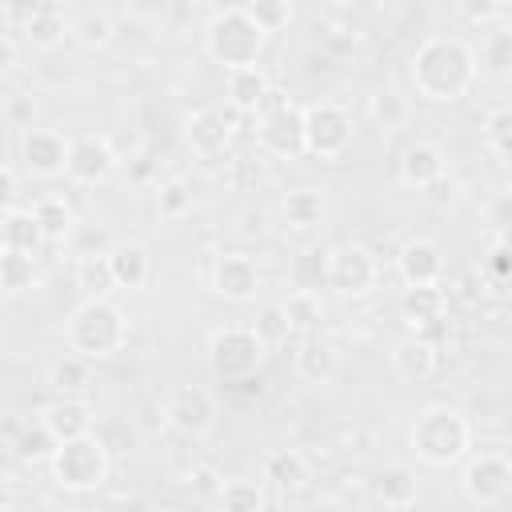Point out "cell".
<instances>
[{
    "label": "cell",
    "instance_id": "cell-42",
    "mask_svg": "<svg viewBox=\"0 0 512 512\" xmlns=\"http://www.w3.org/2000/svg\"><path fill=\"white\" fill-rule=\"evenodd\" d=\"M488 276L496 280V284H504L508 280V268H512V256H508V240L504 236H496V244H492V252H488Z\"/></svg>",
    "mask_w": 512,
    "mask_h": 512
},
{
    "label": "cell",
    "instance_id": "cell-25",
    "mask_svg": "<svg viewBox=\"0 0 512 512\" xmlns=\"http://www.w3.org/2000/svg\"><path fill=\"white\" fill-rule=\"evenodd\" d=\"M280 216H284L288 228H300V232L320 228V224L328 220V196H324V188H312V184L292 188V192L280 200Z\"/></svg>",
    "mask_w": 512,
    "mask_h": 512
},
{
    "label": "cell",
    "instance_id": "cell-41",
    "mask_svg": "<svg viewBox=\"0 0 512 512\" xmlns=\"http://www.w3.org/2000/svg\"><path fill=\"white\" fill-rule=\"evenodd\" d=\"M188 208H192V192H188L184 180H168V184H160V212H164L168 220L184 216Z\"/></svg>",
    "mask_w": 512,
    "mask_h": 512
},
{
    "label": "cell",
    "instance_id": "cell-14",
    "mask_svg": "<svg viewBox=\"0 0 512 512\" xmlns=\"http://www.w3.org/2000/svg\"><path fill=\"white\" fill-rule=\"evenodd\" d=\"M208 284L220 300H232V304H248L256 300L260 292V264L248 256V252H220L212 260V272H208Z\"/></svg>",
    "mask_w": 512,
    "mask_h": 512
},
{
    "label": "cell",
    "instance_id": "cell-32",
    "mask_svg": "<svg viewBox=\"0 0 512 512\" xmlns=\"http://www.w3.org/2000/svg\"><path fill=\"white\" fill-rule=\"evenodd\" d=\"M216 508L220 512H264L268 496L256 480H224L216 488Z\"/></svg>",
    "mask_w": 512,
    "mask_h": 512
},
{
    "label": "cell",
    "instance_id": "cell-20",
    "mask_svg": "<svg viewBox=\"0 0 512 512\" xmlns=\"http://www.w3.org/2000/svg\"><path fill=\"white\" fill-rule=\"evenodd\" d=\"M396 176L404 188H416V192H428L440 176H448V160H444V148L432 144V140H412L400 160H396Z\"/></svg>",
    "mask_w": 512,
    "mask_h": 512
},
{
    "label": "cell",
    "instance_id": "cell-31",
    "mask_svg": "<svg viewBox=\"0 0 512 512\" xmlns=\"http://www.w3.org/2000/svg\"><path fill=\"white\" fill-rule=\"evenodd\" d=\"M44 244V236H40V224L32 220V212H8L4 216V224H0V248L4 252H28V256H36V248Z\"/></svg>",
    "mask_w": 512,
    "mask_h": 512
},
{
    "label": "cell",
    "instance_id": "cell-38",
    "mask_svg": "<svg viewBox=\"0 0 512 512\" xmlns=\"http://www.w3.org/2000/svg\"><path fill=\"white\" fill-rule=\"evenodd\" d=\"M252 332L264 340V348L284 344V340L292 336V324H288V316H284V304H264L260 316H256V324H252Z\"/></svg>",
    "mask_w": 512,
    "mask_h": 512
},
{
    "label": "cell",
    "instance_id": "cell-9",
    "mask_svg": "<svg viewBox=\"0 0 512 512\" xmlns=\"http://www.w3.org/2000/svg\"><path fill=\"white\" fill-rule=\"evenodd\" d=\"M380 280V264L372 256V248L364 244H340L328 252L324 264V288H332L336 296H368Z\"/></svg>",
    "mask_w": 512,
    "mask_h": 512
},
{
    "label": "cell",
    "instance_id": "cell-29",
    "mask_svg": "<svg viewBox=\"0 0 512 512\" xmlns=\"http://www.w3.org/2000/svg\"><path fill=\"white\" fill-rule=\"evenodd\" d=\"M480 140H484V148L492 152V160L508 164V156H512V108H508L504 100H496V104L484 112Z\"/></svg>",
    "mask_w": 512,
    "mask_h": 512
},
{
    "label": "cell",
    "instance_id": "cell-22",
    "mask_svg": "<svg viewBox=\"0 0 512 512\" xmlns=\"http://www.w3.org/2000/svg\"><path fill=\"white\" fill-rule=\"evenodd\" d=\"M440 368V348L424 336H404L396 348H392V372L404 380V384H428Z\"/></svg>",
    "mask_w": 512,
    "mask_h": 512
},
{
    "label": "cell",
    "instance_id": "cell-37",
    "mask_svg": "<svg viewBox=\"0 0 512 512\" xmlns=\"http://www.w3.org/2000/svg\"><path fill=\"white\" fill-rule=\"evenodd\" d=\"M244 12L252 16V24H256L264 36L284 32V28L292 24V16H296V8H292L288 0H252V4H244Z\"/></svg>",
    "mask_w": 512,
    "mask_h": 512
},
{
    "label": "cell",
    "instance_id": "cell-6",
    "mask_svg": "<svg viewBox=\"0 0 512 512\" xmlns=\"http://www.w3.org/2000/svg\"><path fill=\"white\" fill-rule=\"evenodd\" d=\"M108 468H112V452L96 432L56 444L48 452V472L64 492H96L108 480Z\"/></svg>",
    "mask_w": 512,
    "mask_h": 512
},
{
    "label": "cell",
    "instance_id": "cell-34",
    "mask_svg": "<svg viewBox=\"0 0 512 512\" xmlns=\"http://www.w3.org/2000/svg\"><path fill=\"white\" fill-rule=\"evenodd\" d=\"M76 288L84 296H112L116 280H112V268H108V256L104 252H84L80 264H76Z\"/></svg>",
    "mask_w": 512,
    "mask_h": 512
},
{
    "label": "cell",
    "instance_id": "cell-10",
    "mask_svg": "<svg viewBox=\"0 0 512 512\" xmlns=\"http://www.w3.org/2000/svg\"><path fill=\"white\" fill-rule=\"evenodd\" d=\"M460 488L464 496L476 504V508H492V504H504L508 492H512V464L504 452H476L464 460V472H460Z\"/></svg>",
    "mask_w": 512,
    "mask_h": 512
},
{
    "label": "cell",
    "instance_id": "cell-1",
    "mask_svg": "<svg viewBox=\"0 0 512 512\" xmlns=\"http://www.w3.org/2000/svg\"><path fill=\"white\" fill-rule=\"evenodd\" d=\"M408 76H412V88H416L420 100H428V104H456V100H464L472 92V84L480 76L476 48L464 36L436 32V36L416 44Z\"/></svg>",
    "mask_w": 512,
    "mask_h": 512
},
{
    "label": "cell",
    "instance_id": "cell-2",
    "mask_svg": "<svg viewBox=\"0 0 512 512\" xmlns=\"http://www.w3.org/2000/svg\"><path fill=\"white\" fill-rule=\"evenodd\" d=\"M64 344L80 360H108L128 344V316L112 296H84L64 320Z\"/></svg>",
    "mask_w": 512,
    "mask_h": 512
},
{
    "label": "cell",
    "instance_id": "cell-3",
    "mask_svg": "<svg viewBox=\"0 0 512 512\" xmlns=\"http://www.w3.org/2000/svg\"><path fill=\"white\" fill-rule=\"evenodd\" d=\"M408 448L428 468H452L472 448V424L452 404H428L416 412V420L408 428Z\"/></svg>",
    "mask_w": 512,
    "mask_h": 512
},
{
    "label": "cell",
    "instance_id": "cell-46",
    "mask_svg": "<svg viewBox=\"0 0 512 512\" xmlns=\"http://www.w3.org/2000/svg\"><path fill=\"white\" fill-rule=\"evenodd\" d=\"M16 68V44L8 36H0V76H8Z\"/></svg>",
    "mask_w": 512,
    "mask_h": 512
},
{
    "label": "cell",
    "instance_id": "cell-45",
    "mask_svg": "<svg viewBox=\"0 0 512 512\" xmlns=\"http://www.w3.org/2000/svg\"><path fill=\"white\" fill-rule=\"evenodd\" d=\"M8 112H12V120H16L20 128H32V116H36V104H32V96H16Z\"/></svg>",
    "mask_w": 512,
    "mask_h": 512
},
{
    "label": "cell",
    "instance_id": "cell-27",
    "mask_svg": "<svg viewBox=\"0 0 512 512\" xmlns=\"http://www.w3.org/2000/svg\"><path fill=\"white\" fill-rule=\"evenodd\" d=\"M376 500L392 512H408L416 504V472L408 464H388L376 476Z\"/></svg>",
    "mask_w": 512,
    "mask_h": 512
},
{
    "label": "cell",
    "instance_id": "cell-15",
    "mask_svg": "<svg viewBox=\"0 0 512 512\" xmlns=\"http://www.w3.org/2000/svg\"><path fill=\"white\" fill-rule=\"evenodd\" d=\"M20 160L32 176L40 180H52V176H64V164H68V136L56 132V128H24L20 136Z\"/></svg>",
    "mask_w": 512,
    "mask_h": 512
},
{
    "label": "cell",
    "instance_id": "cell-40",
    "mask_svg": "<svg viewBox=\"0 0 512 512\" xmlns=\"http://www.w3.org/2000/svg\"><path fill=\"white\" fill-rule=\"evenodd\" d=\"M72 28L80 32L84 44H108V40H112V16H108V12H92V8H88Z\"/></svg>",
    "mask_w": 512,
    "mask_h": 512
},
{
    "label": "cell",
    "instance_id": "cell-8",
    "mask_svg": "<svg viewBox=\"0 0 512 512\" xmlns=\"http://www.w3.org/2000/svg\"><path fill=\"white\" fill-rule=\"evenodd\" d=\"M356 140L352 112L336 100H316L304 108V156L340 160Z\"/></svg>",
    "mask_w": 512,
    "mask_h": 512
},
{
    "label": "cell",
    "instance_id": "cell-35",
    "mask_svg": "<svg viewBox=\"0 0 512 512\" xmlns=\"http://www.w3.org/2000/svg\"><path fill=\"white\" fill-rule=\"evenodd\" d=\"M48 384H52L56 392H64V396H76V392H84V388L92 384V364L68 352V356H60V360H52Z\"/></svg>",
    "mask_w": 512,
    "mask_h": 512
},
{
    "label": "cell",
    "instance_id": "cell-4",
    "mask_svg": "<svg viewBox=\"0 0 512 512\" xmlns=\"http://www.w3.org/2000/svg\"><path fill=\"white\" fill-rule=\"evenodd\" d=\"M264 44H268V36L252 24V16L244 12V4L216 8V12L208 16V24H204V52H208L216 64H224V72L260 64Z\"/></svg>",
    "mask_w": 512,
    "mask_h": 512
},
{
    "label": "cell",
    "instance_id": "cell-24",
    "mask_svg": "<svg viewBox=\"0 0 512 512\" xmlns=\"http://www.w3.org/2000/svg\"><path fill=\"white\" fill-rule=\"evenodd\" d=\"M108 268H112V280L116 288H144L152 280V256L144 244L136 240H116L108 252Z\"/></svg>",
    "mask_w": 512,
    "mask_h": 512
},
{
    "label": "cell",
    "instance_id": "cell-7",
    "mask_svg": "<svg viewBox=\"0 0 512 512\" xmlns=\"http://www.w3.org/2000/svg\"><path fill=\"white\" fill-rule=\"evenodd\" d=\"M264 356H268V348L252 332V324H224L208 340V368L220 380H228V384L256 376V368L264 364Z\"/></svg>",
    "mask_w": 512,
    "mask_h": 512
},
{
    "label": "cell",
    "instance_id": "cell-28",
    "mask_svg": "<svg viewBox=\"0 0 512 512\" xmlns=\"http://www.w3.org/2000/svg\"><path fill=\"white\" fill-rule=\"evenodd\" d=\"M368 120L380 128V132H396L412 120V104L400 88H380L368 96Z\"/></svg>",
    "mask_w": 512,
    "mask_h": 512
},
{
    "label": "cell",
    "instance_id": "cell-44",
    "mask_svg": "<svg viewBox=\"0 0 512 512\" xmlns=\"http://www.w3.org/2000/svg\"><path fill=\"white\" fill-rule=\"evenodd\" d=\"M428 196L436 200V204H456L460 200V188H456V180H448V176H440L432 188H428Z\"/></svg>",
    "mask_w": 512,
    "mask_h": 512
},
{
    "label": "cell",
    "instance_id": "cell-5",
    "mask_svg": "<svg viewBox=\"0 0 512 512\" xmlns=\"http://www.w3.org/2000/svg\"><path fill=\"white\" fill-rule=\"evenodd\" d=\"M256 120V148L272 160H300L304 156V108L284 92L268 88L260 108L252 112Z\"/></svg>",
    "mask_w": 512,
    "mask_h": 512
},
{
    "label": "cell",
    "instance_id": "cell-26",
    "mask_svg": "<svg viewBox=\"0 0 512 512\" xmlns=\"http://www.w3.org/2000/svg\"><path fill=\"white\" fill-rule=\"evenodd\" d=\"M268 88H272V76H268L260 64L236 68V72H228V80H224L228 108H232V112H248V116L260 108V100L268 96Z\"/></svg>",
    "mask_w": 512,
    "mask_h": 512
},
{
    "label": "cell",
    "instance_id": "cell-21",
    "mask_svg": "<svg viewBox=\"0 0 512 512\" xmlns=\"http://www.w3.org/2000/svg\"><path fill=\"white\" fill-rule=\"evenodd\" d=\"M260 476L268 488L292 496L312 480V468H308V456L300 448H268L260 460Z\"/></svg>",
    "mask_w": 512,
    "mask_h": 512
},
{
    "label": "cell",
    "instance_id": "cell-23",
    "mask_svg": "<svg viewBox=\"0 0 512 512\" xmlns=\"http://www.w3.org/2000/svg\"><path fill=\"white\" fill-rule=\"evenodd\" d=\"M292 372L304 380V384H328L336 372H340V352L332 348V340H324L320 332L316 336H304L292 352Z\"/></svg>",
    "mask_w": 512,
    "mask_h": 512
},
{
    "label": "cell",
    "instance_id": "cell-11",
    "mask_svg": "<svg viewBox=\"0 0 512 512\" xmlns=\"http://www.w3.org/2000/svg\"><path fill=\"white\" fill-rule=\"evenodd\" d=\"M164 420L180 432V436H208L216 428V396L204 384H180L172 388V396L164 400Z\"/></svg>",
    "mask_w": 512,
    "mask_h": 512
},
{
    "label": "cell",
    "instance_id": "cell-12",
    "mask_svg": "<svg viewBox=\"0 0 512 512\" xmlns=\"http://www.w3.org/2000/svg\"><path fill=\"white\" fill-rule=\"evenodd\" d=\"M120 156L112 148L108 136L100 132H84V136H72L68 140V164H64V176L72 184H104L112 172H116Z\"/></svg>",
    "mask_w": 512,
    "mask_h": 512
},
{
    "label": "cell",
    "instance_id": "cell-39",
    "mask_svg": "<svg viewBox=\"0 0 512 512\" xmlns=\"http://www.w3.org/2000/svg\"><path fill=\"white\" fill-rule=\"evenodd\" d=\"M476 64H488L492 76H504L508 64H512V40H508V32H492V40L476 52Z\"/></svg>",
    "mask_w": 512,
    "mask_h": 512
},
{
    "label": "cell",
    "instance_id": "cell-43",
    "mask_svg": "<svg viewBox=\"0 0 512 512\" xmlns=\"http://www.w3.org/2000/svg\"><path fill=\"white\" fill-rule=\"evenodd\" d=\"M16 196H20V180H16V172H12L8 164H0V212H4V216L12 212Z\"/></svg>",
    "mask_w": 512,
    "mask_h": 512
},
{
    "label": "cell",
    "instance_id": "cell-13",
    "mask_svg": "<svg viewBox=\"0 0 512 512\" xmlns=\"http://www.w3.org/2000/svg\"><path fill=\"white\" fill-rule=\"evenodd\" d=\"M232 132H236V112L220 108V104L196 108L188 116V124H184V140L200 160H220L228 152V144H232Z\"/></svg>",
    "mask_w": 512,
    "mask_h": 512
},
{
    "label": "cell",
    "instance_id": "cell-30",
    "mask_svg": "<svg viewBox=\"0 0 512 512\" xmlns=\"http://www.w3.org/2000/svg\"><path fill=\"white\" fill-rule=\"evenodd\" d=\"M28 212H32V220L40 224V236H44V240H68L72 228H76V216H72V208H68L64 196H40Z\"/></svg>",
    "mask_w": 512,
    "mask_h": 512
},
{
    "label": "cell",
    "instance_id": "cell-19",
    "mask_svg": "<svg viewBox=\"0 0 512 512\" xmlns=\"http://www.w3.org/2000/svg\"><path fill=\"white\" fill-rule=\"evenodd\" d=\"M12 16L20 20L24 40H28L32 48H40V52L60 48V44H64V36H68V28H72V24H68V12H64L60 4H52V0L12 8Z\"/></svg>",
    "mask_w": 512,
    "mask_h": 512
},
{
    "label": "cell",
    "instance_id": "cell-17",
    "mask_svg": "<svg viewBox=\"0 0 512 512\" xmlns=\"http://www.w3.org/2000/svg\"><path fill=\"white\" fill-rule=\"evenodd\" d=\"M400 312H404V324L412 328V336H424V340L436 344V336L444 332V320H448V292L440 284L404 288Z\"/></svg>",
    "mask_w": 512,
    "mask_h": 512
},
{
    "label": "cell",
    "instance_id": "cell-48",
    "mask_svg": "<svg viewBox=\"0 0 512 512\" xmlns=\"http://www.w3.org/2000/svg\"><path fill=\"white\" fill-rule=\"evenodd\" d=\"M0 344H4V320H0Z\"/></svg>",
    "mask_w": 512,
    "mask_h": 512
},
{
    "label": "cell",
    "instance_id": "cell-18",
    "mask_svg": "<svg viewBox=\"0 0 512 512\" xmlns=\"http://www.w3.org/2000/svg\"><path fill=\"white\" fill-rule=\"evenodd\" d=\"M40 428H44V436L52 444L80 440V436H88L96 428V408L84 396H60L40 412Z\"/></svg>",
    "mask_w": 512,
    "mask_h": 512
},
{
    "label": "cell",
    "instance_id": "cell-47",
    "mask_svg": "<svg viewBox=\"0 0 512 512\" xmlns=\"http://www.w3.org/2000/svg\"><path fill=\"white\" fill-rule=\"evenodd\" d=\"M12 504H16V492H12V484L0 476V512H12Z\"/></svg>",
    "mask_w": 512,
    "mask_h": 512
},
{
    "label": "cell",
    "instance_id": "cell-16",
    "mask_svg": "<svg viewBox=\"0 0 512 512\" xmlns=\"http://www.w3.org/2000/svg\"><path fill=\"white\" fill-rule=\"evenodd\" d=\"M396 272L404 288H428L444 280V248L432 236H412L396 252Z\"/></svg>",
    "mask_w": 512,
    "mask_h": 512
},
{
    "label": "cell",
    "instance_id": "cell-36",
    "mask_svg": "<svg viewBox=\"0 0 512 512\" xmlns=\"http://www.w3.org/2000/svg\"><path fill=\"white\" fill-rule=\"evenodd\" d=\"M36 284V256L0 248V292H28Z\"/></svg>",
    "mask_w": 512,
    "mask_h": 512
},
{
    "label": "cell",
    "instance_id": "cell-33",
    "mask_svg": "<svg viewBox=\"0 0 512 512\" xmlns=\"http://www.w3.org/2000/svg\"><path fill=\"white\" fill-rule=\"evenodd\" d=\"M284 316H288L292 332L316 336V328H320V320H324V300H320V292H300V288H292V296L284 300Z\"/></svg>",
    "mask_w": 512,
    "mask_h": 512
}]
</instances>
